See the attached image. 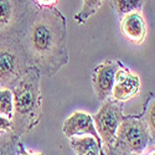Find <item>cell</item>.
Masks as SVG:
<instances>
[{
	"label": "cell",
	"mask_w": 155,
	"mask_h": 155,
	"mask_svg": "<svg viewBox=\"0 0 155 155\" xmlns=\"http://www.w3.org/2000/svg\"><path fill=\"white\" fill-rule=\"evenodd\" d=\"M40 78L38 70L28 66L22 77L11 88L14 113L10 130L19 138L31 132L40 122L42 112Z\"/></svg>",
	"instance_id": "7a4b0ae2"
},
{
	"label": "cell",
	"mask_w": 155,
	"mask_h": 155,
	"mask_svg": "<svg viewBox=\"0 0 155 155\" xmlns=\"http://www.w3.org/2000/svg\"><path fill=\"white\" fill-rule=\"evenodd\" d=\"M119 61H110L107 60L104 62L99 63L98 66L92 72V84L96 92L97 98L103 102L110 97L113 84H114V77L115 72L118 71L120 66Z\"/></svg>",
	"instance_id": "52a82bcc"
},
{
	"label": "cell",
	"mask_w": 155,
	"mask_h": 155,
	"mask_svg": "<svg viewBox=\"0 0 155 155\" xmlns=\"http://www.w3.org/2000/svg\"><path fill=\"white\" fill-rule=\"evenodd\" d=\"M147 0H112L113 6L119 16H124L129 12H138L143 9Z\"/></svg>",
	"instance_id": "7c38bea8"
},
{
	"label": "cell",
	"mask_w": 155,
	"mask_h": 155,
	"mask_svg": "<svg viewBox=\"0 0 155 155\" xmlns=\"http://www.w3.org/2000/svg\"><path fill=\"white\" fill-rule=\"evenodd\" d=\"M103 153H104V155H134V154H124V153H120L118 150H115L113 147L109 148V149H104V150H103Z\"/></svg>",
	"instance_id": "ffe728a7"
},
{
	"label": "cell",
	"mask_w": 155,
	"mask_h": 155,
	"mask_svg": "<svg viewBox=\"0 0 155 155\" xmlns=\"http://www.w3.org/2000/svg\"><path fill=\"white\" fill-rule=\"evenodd\" d=\"M104 0H83L81 10L77 12L74 19L78 24H84L94 12L101 8Z\"/></svg>",
	"instance_id": "5bb4252c"
},
{
	"label": "cell",
	"mask_w": 155,
	"mask_h": 155,
	"mask_svg": "<svg viewBox=\"0 0 155 155\" xmlns=\"http://www.w3.org/2000/svg\"><path fill=\"white\" fill-rule=\"evenodd\" d=\"M16 154L18 155H45L42 153H31V151H29L26 148L24 147V144L20 140L18 141V145H16Z\"/></svg>",
	"instance_id": "e0dca14e"
},
{
	"label": "cell",
	"mask_w": 155,
	"mask_h": 155,
	"mask_svg": "<svg viewBox=\"0 0 155 155\" xmlns=\"http://www.w3.org/2000/svg\"><path fill=\"white\" fill-rule=\"evenodd\" d=\"M19 137L11 130L0 132V155H15Z\"/></svg>",
	"instance_id": "4fadbf2b"
},
{
	"label": "cell",
	"mask_w": 155,
	"mask_h": 155,
	"mask_svg": "<svg viewBox=\"0 0 155 155\" xmlns=\"http://www.w3.org/2000/svg\"><path fill=\"white\" fill-rule=\"evenodd\" d=\"M28 67L21 40L0 37V88H12Z\"/></svg>",
	"instance_id": "5b68a950"
},
{
	"label": "cell",
	"mask_w": 155,
	"mask_h": 155,
	"mask_svg": "<svg viewBox=\"0 0 155 155\" xmlns=\"http://www.w3.org/2000/svg\"><path fill=\"white\" fill-rule=\"evenodd\" d=\"M10 128H11L10 119L0 115V132H8V130H10Z\"/></svg>",
	"instance_id": "ac0fdd59"
},
{
	"label": "cell",
	"mask_w": 155,
	"mask_h": 155,
	"mask_svg": "<svg viewBox=\"0 0 155 155\" xmlns=\"http://www.w3.org/2000/svg\"><path fill=\"white\" fill-rule=\"evenodd\" d=\"M120 31L127 40L135 45H140L147 38V22L140 12H129L122 16Z\"/></svg>",
	"instance_id": "30bf717a"
},
{
	"label": "cell",
	"mask_w": 155,
	"mask_h": 155,
	"mask_svg": "<svg viewBox=\"0 0 155 155\" xmlns=\"http://www.w3.org/2000/svg\"><path fill=\"white\" fill-rule=\"evenodd\" d=\"M62 132L67 138L72 137H81V135H89L93 137L98 143H101V138L94 128V123L92 119V115L86 112L77 110L72 113L70 117L63 122Z\"/></svg>",
	"instance_id": "9c48e42d"
},
{
	"label": "cell",
	"mask_w": 155,
	"mask_h": 155,
	"mask_svg": "<svg viewBox=\"0 0 155 155\" xmlns=\"http://www.w3.org/2000/svg\"><path fill=\"white\" fill-rule=\"evenodd\" d=\"M113 148L124 154L141 155L154 148V137L141 115H123Z\"/></svg>",
	"instance_id": "3957f363"
},
{
	"label": "cell",
	"mask_w": 155,
	"mask_h": 155,
	"mask_svg": "<svg viewBox=\"0 0 155 155\" xmlns=\"http://www.w3.org/2000/svg\"><path fill=\"white\" fill-rule=\"evenodd\" d=\"M140 91V80L137 73L129 71L123 63L115 72L112 98L118 102H125L135 97Z\"/></svg>",
	"instance_id": "ba28073f"
},
{
	"label": "cell",
	"mask_w": 155,
	"mask_h": 155,
	"mask_svg": "<svg viewBox=\"0 0 155 155\" xmlns=\"http://www.w3.org/2000/svg\"><path fill=\"white\" fill-rule=\"evenodd\" d=\"M123 104L122 102L108 97L103 101L98 112L92 115L94 128L101 138L102 149H109L113 147L117 129L123 119Z\"/></svg>",
	"instance_id": "8992f818"
},
{
	"label": "cell",
	"mask_w": 155,
	"mask_h": 155,
	"mask_svg": "<svg viewBox=\"0 0 155 155\" xmlns=\"http://www.w3.org/2000/svg\"><path fill=\"white\" fill-rule=\"evenodd\" d=\"M14 113L12 92L10 88H0V115L11 120Z\"/></svg>",
	"instance_id": "9a60e30c"
},
{
	"label": "cell",
	"mask_w": 155,
	"mask_h": 155,
	"mask_svg": "<svg viewBox=\"0 0 155 155\" xmlns=\"http://www.w3.org/2000/svg\"><path fill=\"white\" fill-rule=\"evenodd\" d=\"M35 3L38 8H52L57 0H35Z\"/></svg>",
	"instance_id": "d6986e66"
},
{
	"label": "cell",
	"mask_w": 155,
	"mask_h": 155,
	"mask_svg": "<svg viewBox=\"0 0 155 155\" xmlns=\"http://www.w3.org/2000/svg\"><path fill=\"white\" fill-rule=\"evenodd\" d=\"M35 0H0V37L25 35L38 8Z\"/></svg>",
	"instance_id": "277c9868"
},
{
	"label": "cell",
	"mask_w": 155,
	"mask_h": 155,
	"mask_svg": "<svg viewBox=\"0 0 155 155\" xmlns=\"http://www.w3.org/2000/svg\"><path fill=\"white\" fill-rule=\"evenodd\" d=\"M103 155H104V153H103Z\"/></svg>",
	"instance_id": "7402d4cb"
},
{
	"label": "cell",
	"mask_w": 155,
	"mask_h": 155,
	"mask_svg": "<svg viewBox=\"0 0 155 155\" xmlns=\"http://www.w3.org/2000/svg\"><path fill=\"white\" fill-rule=\"evenodd\" d=\"M22 47L28 66L54 76L68 61L66 18L55 6L38 8L24 35Z\"/></svg>",
	"instance_id": "6da1fadb"
},
{
	"label": "cell",
	"mask_w": 155,
	"mask_h": 155,
	"mask_svg": "<svg viewBox=\"0 0 155 155\" xmlns=\"http://www.w3.org/2000/svg\"><path fill=\"white\" fill-rule=\"evenodd\" d=\"M154 115H155V101H154V94L150 93L145 103V109H144V113L141 114V118L147 123L149 132L153 137L155 134V117Z\"/></svg>",
	"instance_id": "2e32d148"
},
{
	"label": "cell",
	"mask_w": 155,
	"mask_h": 155,
	"mask_svg": "<svg viewBox=\"0 0 155 155\" xmlns=\"http://www.w3.org/2000/svg\"><path fill=\"white\" fill-rule=\"evenodd\" d=\"M70 143L76 155H103L102 145L93 137H72Z\"/></svg>",
	"instance_id": "8fae6325"
},
{
	"label": "cell",
	"mask_w": 155,
	"mask_h": 155,
	"mask_svg": "<svg viewBox=\"0 0 155 155\" xmlns=\"http://www.w3.org/2000/svg\"><path fill=\"white\" fill-rule=\"evenodd\" d=\"M141 155H155V150H154V148H151V149H149L148 151H145L144 154H141Z\"/></svg>",
	"instance_id": "44dd1931"
}]
</instances>
